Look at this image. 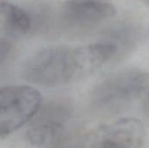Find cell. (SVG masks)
<instances>
[{"mask_svg": "<svg viewBox=\"0 0 149 148\" xmlns=\"http://www.w3.org/2000/svg\"><path fill=\"white\" fill-rule=\"evenodd\" d=\"M117 56V48L101 41L78 47L50 46L30 56L22 73L30 83L55 87L78 82L103 67Z\"/></svg>", "mask_w": 149, "mask_h": 148, "instance_id": "obj_1", "label": "cell"}, {"mask_svg": "<svg viewBox=\"0 0 149 148\" xmlns=\"http://www.w3.org/2000/svg\"><path fill=\"white\" fill-rule=\"evenodd\" d=\"M148 91L149 72L136 69L121 71L93 89L90 106L99 114H114L125 110Z\"/></svg>", "mask_w": 149, "mask_h": 148, "instance_id": "obj_2", "label": "cell"}, {"mask_svg": "<svg viewBox=\"0 0 149 148\" xmlns=\"http://www.w3.org/2000/svg\"><path fill=\"white\" fill-rule=\"evenodd\" d=\"M73 116V106L65 99H55L40 107L30 121L26 139L37 148L57 146L66 133Z\"/></svg>", "mask_w": 149, "mask_h": 148, "instance_id": "obj_3", "label": "cell"}, {"mask_svg": "<svg viewBox=\"0 0 149 148\" xmlns=\"http://www.w3.org/2000/svg\"><path fill=\"white\" fill-rule=\"evenodd\" d=\"M41 107V95L29 85H7L0 90V135L3 139L30 122Z\"/></svg>", "mask_w": 149, "mask_h": 148, "instance_id": "obj_4", "label": "cell"}, {"mask_svg": "<svg viewBox=\"0 0 149 148\" xmlns=\"http://www.w3.org/2000/svg\"><path fill=\"white\" fill-rule=\"evenodd\" d=\"M108 0H68L55 14L54 26L68 34L88 32L114 17Z\"/></svg>", "mask_w": 149, "mask_h": 148, "instance_id": "obj_5", "label": "cell"}, {"mask_svg": "<svg viewBox=\"0 0 149 148\" xmlns=\"http://www.w3.org/2000/svg\"><path fill=\"white\" fill-rule=\"evenodd\" d=\"M144 140L143 124L134 118H123L97 128L86 148H141Z\"/></svg>", "mask_w": 149, "mask_h": 148, "instance_id": "obj_6", "label": "cell"}, {"mask_svg": "<svg viewBox=\"0 0 149 148\" xmlns=\"http://www.w3.org/2000/svg\"><path fill=\"white\" fill-rule=\"evenodd\" d=\"M141 38L139 24L130 19L120 20L113 24L103 33V40L117 48L116 59H121L130 54L138 45Z\"/></svg>", "mask_w": 149, "mask_h": 148, "instance_id": "obj_7", "label": "cell"}, {"mask_svg": "<svg viewBox=\"0 0 149 148\" xmlns=\"http://www.w3.org/2000/svg\"><path fill=\"white\" fill-rule=\"evenodd\" d=\"M1 26L7 38H19L35 34L33 17L29 10L3 1L1 3Z\"/></svg>", "mask_w": 149, "mask_h": 148, "instance_id": "obj_8", "label": "cell"}, {"mask_svg": "<svg viewBox=\"0 0 149 148\" xmlns=\"http://www.w3.org/2000/svg\"><path fill=\"white\" fill-rule=\"evenodd\" d=\"M143 113L145 117L149 120V91L147 92L146 98L143 102Z\"/></svg>", "mask_w": 149, "mask_h": 148, "instance_id": "obj_9", "label": "cell"}, {"mask_svg": "<svg viewBox=\"0 0 149 148\" xmlns=\"http://www.w3.org/2000/svg\"><path fill=\"white\" fill-rule=\"evenodd\" d=\"M146 4H148V5H149V0H142Z\"/></svg>", "mask_w": 149, "mask_h": 148, "instance_id": "obj_10", "label": "cell"}]
</instances>
